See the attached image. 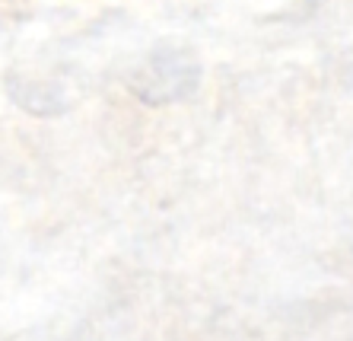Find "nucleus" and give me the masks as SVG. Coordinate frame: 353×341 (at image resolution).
Segmentation results:
<instances>
[{"label": "nucleus", "instance_id": "1", "mask_svg": "<svg viewBox=\"0 0 353 341\" xmlns=\"http://www.w3.org/2000/svg\"><path fill=\"white\" fill-rule=\"evenodd\" d=\"M201 84V64L188 48H153L147 61L134 70L131 90L137 99L147 106H165V102H181Z\"/></svg>", "mask_w": 353, "mask_h": 341}]
</instances>
